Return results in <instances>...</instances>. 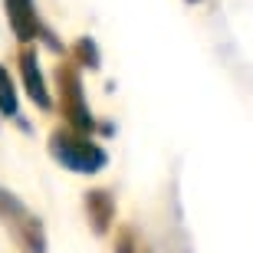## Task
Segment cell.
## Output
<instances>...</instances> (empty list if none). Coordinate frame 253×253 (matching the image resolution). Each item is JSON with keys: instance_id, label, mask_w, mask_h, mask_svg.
I'll return each mask as SVG.
<instances>
[{"instance_id": "4", "label": "cell", "mask_w": 253, "mask_h": 253, "mask_svg": "<svg viewBox=\"0 0 253 253\" xmlns=\"http://www.w3.org/2000/svg\"><path fill=\"white\" fill-rule=\"evenodd\" d=\"M20 76H23V85H27L30 99L40 105V109H53V99H49V89H46V79L40 73V59H37V49L23 46L20 53Z\"/></svg>"}, {"instance_id": "8", "label": "cell", "mask_w": 253, "mask_h": 253, "mask_svg": "<svg viewBox=\"0 0 253 253\" xmlns=\"http://www.w3.org/2000/svg\"><path fill=\"white\" fill-rule=\"evenodd\" d=\"M76 56H83V66L99 69V49H95V43L89 37H83L79 43H76Z\"/></svg>"}, {"instance_id": "10", "label": "cell", "mask_w": 253, "mask_h": 253, "mask_svg": "<svg viewBox=\"0 0 253 253\" xmlns=\"http://www.w3.org/2000/svg\"><path fill=\"white\" fill-rule=\"evenodd\" d=\"M191 3H194V0H191Z\"/></svg>"}, {"instance_id": "9", "label": "cell", "mask_w": 253, "mask_h": 253, "mask_svg": "<svg viewBox=\"0 0 253 253\" xmlns=\"http://www.w3.org/2000/svg\"><path fill=\"white\" fill-rule=\"evenodd\" d=\"M115 253H131V234H128V230L122 234V240H119V247H115Z\"/></svg>"}, {"instance_id": "6", "label": "cell", "mask_w": 253, "mask_h": 253, "mask_svg": "<svg viewBox=\"0 0 253 253\" xmlns=\"http://www.w3.org/2000/svg\"><path fill=\"white\" fill-rule=\"evenodd\" d=\"M85 211H89V220H92V230L95 234H105L109 224L115 220V201L109 191H92L85 197Z\"/></svg>"}, {"instance_id": "5", "label": "cell", "mask_w": 253, "mask_h": 253, "mask_svg": "<svg viewBox=\"0 0 253 253\" xmlns=\"http://www.w3.org/2000/svg\"><path fill=\"white\" fill-rule=\"evenodd\" d=\"M3 3H7V20H10V30L17 33V40L33 43L40 37V17L33 0H3Z\"/></svg>"}, {"instance_id": "1", "label": "cell", "mask_w": 253, "mask_h": 253, "mask_svg": "<svg viewBox=\"0 0 253 253\" xmlns=\"http://www.w3.org/2000/svg\"><path fill=\"white\" fill-rule=\"evenodd\" d=\"M49 155L76 174H99L109 165V155L102 145L89 138V131H79L73 125L56 128L49 135Z\"/></svg>"}, {"instance_id": "3", "label": "cell", "mask_w": 253, "mask_h": 253, "mask_svg": "<svg viewBox=\"0 0 253 253\" xmlns=\"http://www.w3.org/2000/svg\"><path fill=\"white\" fill-rule=\"evenodd\" d=\"M56 79H59V105H63V115H66V125H73L79 131H92V112L83 99V76L73 63H59L56 69Z\"/></svg>"}, {"instance_id": "7", "label": "cell", "mask_w": 253, "mask_h": 253, "mask_svg": "<svg viewBox=\"0 0 253 253\" xmlns=\"http://www.w3.org/2000/svg\"><path fill=\"white\" fill-rule=\"evenodd\" d=\"M0 115H3V119H17V115H20L17 89H13L10 69H3V66H0Z\"/></svg>"}, {"instance_id": "2", "label": "cell", "mask_w": 253, "mask_h": 253, "mask_svg": "<svg viewBox=\"0 0 253 253\" xmlns=\"http://www.w3.org/2000/svg\"><path fill=\"white\" fill-rule=\"evenodd\" d=\"M0 217H3L7 230L13 234V240L27 253H46V230L40 224V217L17 194H10L3 188H0Z\"/></svg>"}]
</instances>
